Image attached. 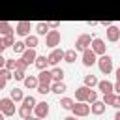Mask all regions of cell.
<instances>
[{"label": "cell", "instance_id": "681fc988", "mask_svg": "<svg viewBox=\"0 0 120 120\" xmlns=\"http://www.w3.org/2000/svg\"><path fill=\"white\" fill-rule=\"evenodd\" d=\"M0 120H4V114H2V112H0Z\"/></svg>", "mask_w": 120, "mask_h": 120}, {"label": "cell", "instance_id": "836d02e7", "mask_svg": "<svg viewBox=\"0 0 120 120\" xmlns=\"http://www.w3.org/2000/svg\"><path fill=\"white\" fill-rule=\"evenodd\" d=\"M36 90H38L39 94H43V96H45V94H49V92H51V84H41V82H39Z\"/></svg>", "mask_w": 120, "mask_h": 120}, {"label": "cell", "instance_id": "f546056e", "mask_svg": "<svg viewBox=\"0 0 120 120\" xmlns=\"http://www.w3.org/2000/svg\"><path fill=\"white\" fill-rule=\"evenodd\" d=\"M21 103H22V105H26V107H32V109H34L38 101H36V98H34V96H24Z\"/></svg>", "mask_w": 120, "mask_h": 120}, {"label": "cell", "instance_id": "c3c4849f", "mask_svg": "<svg viewBox=\"0 0 120 120\" xmlns=\"http://www.w3.org/2000/svg\"><path fill=\"white\" fill-rule=\"evenodd\" d=\"M64 120H77V116H66Z\"/></svg>", "mask_w": 120, "mask_h": 120}, {"label": "cell", "instance_id": "d4e9b609", "mask_svg": "<svg viewBox=\"0 0 120 120\" xmlns=\"http://www.w3.org/2000/svg\"><path fill=\"white\" fill-rule=\"evenodd\" d=\"M51 75H52V81H64V69L58 66H54L51 69Z\"/></svg>", "mask_w": 120, "mask_h": 120}, {"label": "cell", "instance_id": "5bb4252c", "mask_svg": "<svg viewBox=\"0 0 120 120\" xmlns=\"http://www.w3.org/2000/svg\"><path fill=\"white\" fill-rule=\"evenodd\" d=\"M22 82H24V86H26V88H30V90H36V88H38V84H39L38 75H26Z\"/></svg>", "mask_w": 120, "mask_h": 120}, {"label": "cell", "instance_id": "ffe728a7", "mask_svg": "<svg viewBox=\"0 0 120 120\" xmlns=\"http://www.w3.org/2000/svg\"><path fill=\"white\" fill-rule=\"evenodd\" d=\"M96 86L101 90V94L114 92V90H112V82H111V81H107V79H105V81H98V84H96Z\"/></svg>", "mask_w": 120, "mask_h": 120}, {"label": "cell", "instance_id": "2e32d148", "mask_svg": "<svg viewBox=\"0 0 120 120\" xmlns=\"http://www.w3.org/2000/svg\"><path fill=\"white\" fill-rule=\"evenodd\" d=\"M51 92H54V94H64L66 92V82L64 81H52L51 82Z\"/></svg>", "mask_w": 120, "mask_h": 120}, {"label": "cell", "instance_id": "1f68e13d", "mask_svg": "<svg viewBox=\"0 0 120 120\" xmlns=\"http://www.w3.org/2000/svg\"><path fill=\"white\" fill-rule=\"evenodd\" d=\"M0 77H2V79H6V81H9V79L13 77V71H11V69H8V68H0Z\"/></svg>", "mask_w": 120, "mask_h": 120}, {"label": "cell", "instance_id": "6da1fadb", "mask_svg": "<svg viewBox=\"0 0 120 120\" xmlns=\"http://www.w3.org/2000/svg\"><path fill=\"white\" fill-rule=\"evenodd\" d=\"M96 64H98L99 71H101V73H105V75H109V73L112 71V58H111L107 52H105V54H101V56L98 58V62H96Z\"/></svg>", "mask_w": 120, "mask_h": 120}, {"label": "cell", "instance_id": "d6986e66", "mask_svg": "<svg viewBox=\"0 0 120 120\" xmlns=\"http://www.w3.org/2000/svg\"><path fill=\"white\" fill-rule=\"evenodd\" d=\"M38 43H39V39H38V36H36V34H28V36L24 38V45H26L28 49H36V47H38Z\"/></svg>", "mask_w": 120, "mask_h": 120}, {"label": "cell", "instance_id": "7bdbcfd3", "mask_svg": "<svg viewBox=\"0 0 120 120\" xmlns=\"http://www.w3.org/2000/svg\"><path fill=\"white\" fill-rule=\"evenodd\" d=\"M6 66V58H4V54H0V68H4Z\"/></svg>", "mask_w": 120, "mask_h": 120}, {"label": "cell", "instance_id": "f35d334b", "mask_svg": "<svg viewBox=\"0 0 120 120\" xmlns=\"http://www.w3.org/2000/svg\"><path fill=\"white\" fill-rule=\"evenodd\" d=\"M47 24H49V28H51V30H54V28H58V26H60V22H58V21H51V22H47Z\"/></svg>", "mask_w": 120, "mask_h": 120}, {"label": "cell", "instance_id": "7402d4cb", "mask_svg": "<svg viewBox=\"0 0 120 120\" xmlns=\"http://www.w3.org/2000/svg\"><path fill=\"white\" fill-rule=\"evenodd\" d=\"M15 30H13V26L8 22V21H0V36H9V34H13Z\"/></svg>", "mask_w": 120, "mask_h": 120}, {"label": "cell", "instance_id": "bcb514c9", "mask_svg": "<svg viewBox=\"0 0 120 120\" xmlns=\"http://www.w3.org/2000/svg\"><path fill=\"white\" fill-rule=\"evenodd\" d=\"M116 81H120V68H116Z\"/></svg>", "mask_w": 120, "mask_h": 120}, {"label": "cell", "instance_id": "d6a6232c", "mask_svg": "<svg viewBox=\"0 0 120 120\" xmlns=\"http://www.w3.org/2000/svg\"><path fill=\"white\" fill-rule=\"evenodd\" d=\"M2 43H4V47H11V45L15 43L13 34H9V36H2Z\"/></svg>", "mask_w": 120, "mask_h": 120}, {"label": "cell", "instance_id": "74e56055", "mask_svg": "<svg viewBox=\"0 0 120 120\" xmlns=\"http://www.w3.org/2000/svg\"><path fill=\"white\" fill-rule=\"evenodd\" d=\"M13 77H15V81H24V71H21V69H13Z\"/></svg>", "mask_w": 120, "mask_h": 120}, {"label": "cell", "instance_id": "8992f818", "mask_svg": "<svg viewBox=\"0 0 120 120\" xmlns=\"http://www.w3.org/2000/svg\"><path fill=\"white\" fill-rule=\"evenodd\" d=\"M90 49H92L98 56H101V54H105V52H107V45H105V41H103L101 38H92Z\"/></svg>", "mask_w": 120, "mask_h": 120}, {"label": "cell", "instance_id": "60d3db41", "mask_svg": "<svg viewBox=\"0 0 120 120\" xmlns=\"http://www.w3.org/2000/svg\"><path fill=\"white\" fill-rule=\"evenodd\" d=\"M112 90H114L116 94H120V81H116V84H112Z\"/></svg>", "mask_w": 120, "mask_h": 120}, {"label": "cell", "instance_id": "9c48e42d", "mask_svg": "<svg viewBox=\"0 0 120 120\" xmlns=\"http://www.w3.org/2000/svg\"><path fill=\"white\" fill-rule=\"evenodd\" d=\"M105 36H107V41L114 43V41L120 39V28L114 26V24H111V26H107V30H105Z\"/></svg>", "mask_w": 120, "mask_h": 120}, {"label": "cell", "instance_id": "ee69618b", "mask_svg": "<svg viewBox=\"0 0 120 120\" xmlns=\"http://www.w3.org/2000/svg\"><path fill=\"white\" fill-rule=\"evenodd\" d=\"M26 120H43V118H39V116H34V114H32V116H28Z\"/></svg>", "mask_w": 120, "mask_h": 120}, {"label": "cell", "instance_id": "277c9868", "mask_svg": "<svg viewBox=\"0 0 120 120\" xmlns=\"http://www.w3.org/2000/svg\"><path fill=\"white\" fill-rule=\"evenodd\" d=\"M60 39H62V36H60L58 30H49V32L45 34V45L51 47V49L58 47V45H60Z\"/></svg>", "mask_w": 120, "mask_h": 120}, {"label": "cell", "instance_id": "7a4b0ae2", "mask_svg": "<svg viewBox=\"0 0 120 120\" xmlns=\"http://www.w3.org/2000/svg\"><path fill=\"white\" fill-rule=\"evenodd\" d=\"M71 112H73V116H77V118L88 116V114H90V103H86V101H77V103H73Z\"/></svg>", "mask_w": 120, "mask_h": 120}, {"label": "cell", "instance_id": "816d5d0a", "mask_svg": "<svg viewBox=\"0 0 120 120\" xmlns=\"http://www.w3.org/2000/svg\"><path fill=\"white\" fill-rule=\"evenodd\" d=\"M118 96H120V94H118Z\"/></svg>", "mask_w": 120, "mask_h": 120}, {"label": "cell", "instance_id": "ab89813d", "mask_svg": "<svg viewBox=\"0 0 120 120\" xmlns=\"http://www.w3.org/2000/svg\"><path fill=\"white\" fill-rule=\"evenodd\" d=\"M112 107L120 109V96H118V94H116V98H114V101H112Z\"/></svg>", "mask_w": 120, "mask_h": 120}, {"label": "cell", "instance_id": "484cf974", "mask_svg": "<svg viewBox=\"0 0 120 120\" xmlns=\"http://www.w3.org/2000/svg\"><path fill=\"white\" fill-rule=\"evenodd\" d=\"M9 98H11V99H13L15 103H17V101H22L24 94H22V90H21V88H17V86H15V88L11 90V94H9Z\"/></svg>", "mask_w": 120, "mask_h": 120}, {"label": "cell", "instance_id": "ba28073f", "mask_svg": "<svg viewBox=\"0 0 120 120\" xmlns=\"http://www.w3.org/2000/svg\"><path fill=\"white\" fill-rule=\"evenodd\" d=\"M30 30H32L30 21H19V22H17V26H15V32H17L21 38H26V36L30 34Z\"/></svg>", "mask_w": 120, "mask_h": 120}, {"label": "cell", "instance_id": "3957f363", "mask_svg": "<svg viewBox=\"0 0 120 120\" xmlns=\"http://www.w3.org/2000/svg\"><path fill=\"white\" fill-rule=\"evenodd\" d=\"M0 112L4 116H13L15 114V101L11 98H0Z\"/></svg>", "mask_w": 120, "mask_h": 120}, {"label": "cell", "instance_id": "ac0fdd59", "mask_svg": "<svg viewBox=\"0 0 120 120\" xmlns=\"http://www.w3.org/2000/svg\"><path fill=\"white\" fill-rule=\"evenodd\" d=\"M88 90H90V88H88V86H84V84H82V86H79V88L75 90V99H77V101H86Z\"/></svg>", "mask_w": 120, "mask_h": 120}, {"label": "cell", "instance_id": "30bf717a", "mask_svg": "<svg viewBox=\"0 0 120 120\" xmlns=\"http://www.w3.org/2000/svg\"><path fill=\"white\" fill-rule=\"evenodd\" d=\"M47 60H49V64H51V66H56V64H58L60 60H64V51H62V49H56V47H54V49L51 51V54L47 56Z\"/></svg>", "mask_w": 120, "mask_h": 120}, {"label": "cell", "instance_id": "5b68a950", "mask_svg": "<svg viewBox=\"0 0 120 120\" xmlns=\"http://www.w3.org/2000/svg\"><path fill=\"white\" fill-rule=\"evenodd\" d=\"M90 43H92V36L90 34H81L77 39H75V51H84V49H88L90 47Z\"/></svg>", "mask_w": 120, "mask_h": 120}, {"label": "cell", "instance_id": "f1b7e54d", "mask_svg": "<svg viewBox=\"0 0 120 120\" xmlns=\"http://www.w3.org/2000/svg\"><path fill=\"white\" fill-rule=\"evenodd\" d=\"M11 47H13V52H17V54H22V52H24V49H26L24 41H15Z\"/></svg>", "mask_w": 120, "mask_h": 120}, {"label": "cell", "instance_id": "e575fe53", "mask_svg": "<svg viewBox=\"0 0 120 120\" xmlns=\"http://www.w3.org/2000/svg\"><path fill=\"white\" fill-rule=\"evenodd\" d=\"M96 99H98V92L90 88V90H88V96H86V103H94Z\"/></svg>", "mask_w": 120, "mask_h": 120}, {"label": "cell", "instance_id": "b9f144b4", "mask_svg": "<svg viewBox=\"0 0 120 120\" xmlns=\"http://www.w3.org/2000/svg\"><path fill=\"white\" fill-rule=\"evenodd\" d=\"M6 82H8V81H6V79H2V77H0V90H4V88H6Z\"/></svg>", "mask_w": 120, "mask_h": 120}, {"label": "cell", "instance_id": "f6af8a7d", "mask_svg": "<svg viewBox=\"0 0 120 120\" xmlns=\"http://www.w3.org/2000/svg\"><path fill=\"white\" fill-rule=\"evenodd\" d=\"M4 49H6V47H4V43H2V38H0V54L4 52Z\"/></svg>", "mask_w": 120, "mask_h": 120}, {"label": "cell", "instance_id": "83f0119b", "mask_svg": "<svg viewBox=\"0 0 120 120\" xmlns=\"http://www.w3.org/2000/svg\"><path fill=\"white\" fill-rule=\"evenodd\" d=\"M98 84V79H96V75H84V86H88V88H92V86H96Z\"/></svg>", "mask_w": 120, "mask_h": 120}, {"label": "cell", "instance_id": "52a82bcc", "mask_svg": "<svg viewBox=\"0 0 120 120\" xmlns=\"http://www.w3.org/2000/svg\"><path fill=\"white\" fill-rule=\"evenodd\" d=\"M98 62V54L88 47V49H84L82 51V66H86V68H90V66H94Z\"/></svg>", "mask_w": 120, "mask_h": 120}, {"label": "cell", "instance_id": "e0dca14e", "mask_svg": "<svg viewBox=\"0 0 120 120\" xmlns=\"http://www.w3.org/2000/svg\"><path fill=\"white\" fill-rule=\"evenodd\" d=\"M34 66H36L38 69H47V66H49L47 56H45V54H38V56H36V60H34Z\"/></svg>", "mask_w": 120, "mask_h": 120}, {"label": "cell", "instance_id": "4fadbf2b", "mask_svg": "<svg viewBox=\"0 0 120 120\" xmlns=\"http://www.w3.org/2000/svg\"><path fill=\"white\" fill-rule=\"evenodd\" d=\"M38 81H39L41 84H51V82H52V75H51V71H49V69H39V73H38Z\"/></svg>", "mask_w": 120, "mask_h": 120}, {"label": "cell", "instance_id": "4316f807", "mask_svg": "<svg viewBox=\"0 0 120 120\" xmlns=\"http://www.w3.org/2000/svg\"><path fill=\"white\" fill-rule=\"evenodd\" d=\"M73 103H75V99H71V98H62V99H60V107L66 109V111H71Z\"/></svg>", "mask_w": 120, "mask_h": 120}, {"label": "cell", "instance_id": "9a60e30c", "mask_svg": "<svg viewBox=\"0 0 120 120\" xmlns=\"http://www.w3.org/2000/svg\"><path fill=\"white\" fill-rule=\"evenodd\" d=\"M36 56H38V52H36V49H28V47H26L21 58H22V60H26V62H28V66H30V64H34V60H36Z\"/></svg>", "mask_w": 120, "mask_h": 120}, {"label": "cell", "instance_id": "8d00e7d4", "mask_svg": "<svg viewBox=\"0 0 120 120\" xmlns=\"http://www.w3.org/2000/svg\"><path fill=\"white\" fill-rule=\"evenodd\" d=\"M26 68H28V62H26V60H22V58H19V60H17V68H15V69L26 71Z\"/></svg>", "mask_w": 120, "mask_h": 120}, {"label": "cell", "instance_id": "44dd1931", "mask_svg": "<svg viewBox=\"0 0 120 120\" xmlns=\"http://www.w3.org/2000/svg\"><path fill=\"white\" fill-rule=\"evenodd\" d=\"M32 112H34V109H32V107H26V105H21V107L17 109V114H19L22 120H26L28 116H32Z\"/></svg>", "mask_w": 120, "mask_h": 120}, {"label": "cell", "instance_id": "7c38bea8", "mask_svg": "<svg viewBox=\"0 0 120 120\" xmlns=\"http://www.w3.org/2000/svg\"><path fill=\"white\" fill-rule=\"evenodd\" d=\"M105 107H107V105H105L103 101H98V99H96L94 103H90V112L96 114V116H99V114L105 112Z\"/></svg>", "mask_w": 120, "mask_h": 120}, {"label": "cell", "instance_id": "7dc6e473", "mask_svg": "<svg viewBox=\"0 0 120 120\" xmlns=\"http://www.w3.org/2000/svg\"><path fill=\"white\" fill-rule=\"evenodd\" d=\"M114 120H120V109L116 111V114H114Z\"/></svg>", "mask_w": 120, "mask_h": 120}, {"label": "cell", "instance_id": "603a6c76", "mask_svg": "<svg viewBox=\"0 0 120 120\" xmlns=\"http://www.w3.org/2000/svg\"><path fill=\"white\" fill-rule=\"evenodd\" d=\"M75 60H77V51H75V49H68V51H64V62L73 64Z\"/></svg>", "mask_w": 120, "mask_h": 120}, {"label": "cell", "instance_id": "8fae6325", "mask_svg": "<svg viewBox=\"0 0 120 120\" xmlns=\"http://www.w3.org/2000/svg\"><path fill=\"white\" fill-rule=\"evenodd\" d=\"M47 114H49V103H47V101H39V103H36V107H34V116L45 118Z\"/></svg>", "mask_w": 120, "mask_h": 120}, {"label": "cell", "instance_id": "4dcf8cb0", "mask_svg": "<svg viewBox=\"0 0 120 120\" xmlns=\"http://www.w3.org/2000/svg\"><path fill=\"white\" fill-rule=\"evenodd\" d=\"M114 98H116L114 92H107V94H103V103H105V105H112Z\"/></svg>", "mask_w": 120, "mask_h": 120}, {"label": "cell", "instance_id": "d590c367", "mask_svg": "<svg viewBox=\"0 0 120 120\" xmlns=\"http://www.w3.org/2000/svg\"><path fill=\"white\" fill-rule=\"evenodd\" d=\"M4 68H8V69L13 71V69L17 68V60H15V58H6V66H4Z\"/></svg>", "mask_w": 120, "mask_h": 120}, {"label": "cell", "instance_id": "f907efd6", "mask_svg": "<svg viewBox=\"0 0 120 120\" xmlns=\"http://www.w3.org/2000/svg\"><path fill=\"white\" fill-rule=\"evenodd\" d=\"M118 49H120V45H118Z\"/></svg>", "mask_w": 120, "mask_h": 120}, {"label": "cell", "instance_id": "cb8c5ba5", "mask_svg": "<svg viewBox=\"0 0 120 120\" xmlns=\"http://www.w3.org/2000/svg\"><path fill=\"white\" fill-rule=\"evenodd\" d=\"M49 30H51V28H49V24H47V22H43V21L36 24V36H45Z\"/></svg>", "mask_w": 120, "mask_h": 120}]
</instances>
